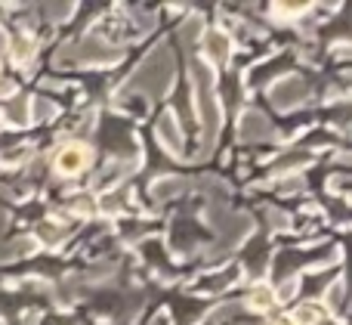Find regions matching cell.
<instances>
[{
    "label": "cell",
    "mask_w": 352,
    "mask_h": 325,
    "mask_svg": "<svg viewBox=\"0 0 352 325\" xmlns=\"http://www.w3.org/2000/svg\"><path fill=\"white\" fill-rule=\"evenodd\" d=\"M90 165V152L84 146H65L59 155H56V167L62 174H78Z\"/></svg>",
    "instance_id": "6da1fadb"
},
{
    "label": "cell",
    "mask_w": 352,
    "mask_h": 325,
    "mask_svg": "<svg viewBox=\"0 0 352 325\" xmlns=\"http://www.w3.org/2000/svg\"><path fill=\"white\" fill-rule=\"evenodd\" d=\"M250 307L254 310H269L275 304V295H272V289H269V285H256L254 291H250Z\"/></svg>",
    "instance_id": "7a4b0ae2"
},
{
    "label": "cell",
    "mask_w": 352,
    "mask_h": 325,
    "mask_svg": "<svg viewBox=\"0 0 352 325\" xmlns=\"http://www.w3.org/2000/svg\"><path fill=\"white\" fill-rule=\"evenodd\" d=\"M272 325H297V322H294V316H278Z\"/></svg>",
    "instance_id": "277c9868"
},
{
    "label": "cell",
    "mask_w": 352,
    "mask_h": 325,
    "mask_svg": "<svg viewBox=\"0 0 352 325\" xmlns=\"http://www.w3.org/2000/svg\"><path fill=\"white\" fill-rule=\"evenodd\" d=\"M318 319H322V310L312 307V304L300 307V310H297V316H294V322H297V325H312V322H318Z\"/></svg>",
    "instance_id": "3957f363"
}]
</instances>
